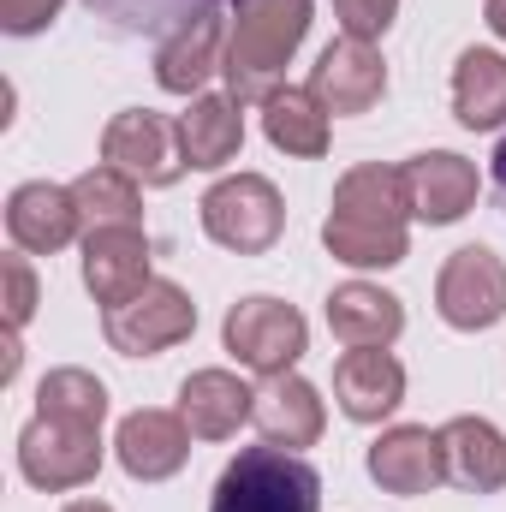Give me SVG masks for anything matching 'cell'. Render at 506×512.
Listing matches in <instances>:
<instances>
[{
  "label": "cell",
  "instance_id": "cell-1",
  "mask_svg": "<svg viewBox=\"0 0 506 512\" xmlns=\"http://www.w3.org/2000/svg\"><path fill=\"white\" fill-rule=\"evenodd\" d=\"M405 215H411L405 179L381 161H364L334 185L322 245L352 268H393V262H405Z\"/></svg>",
  "mask_w": 506,
  "mask_h": 512
},
{
  "label": "cell",
  "instance_id": "cell-2",
  "mask_svg": "<svg viewBox=\"0 0 506 512\" xmlns=\"http://www.w3.org/2000/svg\"><path fill=\"white\" fill-rule=\"evenodd\" d=\"M310 30V0H233V36H227V90L233 102H268L280 90V72L292 48Z\"/></svg>",
  "mask_w": 506,
  "mask_h": 512
},
{
  "label": "cell",
  "instance_id": "cell-3",
  "mask_svg": "<svg viewBox=\"0 0 506 512\" xmlns=\"http://www.w3.org/2000/svg\"><path fill=\"white\" fill-rule=\"evenodd\" d=\"M209 512H322V477L286 447H245L221 471Z\"/></svg>",
  "mask_w": 506,
  "mask_h": 512
},
{
  "label": "cell",
  "instance_id": "cell-4",
  "mask_svg": "<svg viewBox=\"0 0 506 512\" xmlns=\"http://www.w3.org/2000/svg\"><path fill=\"white\" fill-rule=\"evenodd\" d=\"M191 328H197V304H191L173 280H149L137 298L102 310V334H108V346L126 352V358H155V352L179 346Z\"/></svg>",
  "mask_w": 506,
  "mask_h": 512
},
{
  "label": "cell",
  "instance_id": "cell-5",
  "mask_svg": "<svg viewBox=\"0 0 506 512\" xmlns=\"http://www.w3.org/2000/svg\"><path fill=\"white\" fill-rule=\"evenodd\" d=\"M280 221H286L280 191H274L262 173L221 179V185L203 197V227H209V239L227 245V251H239V256L268 251V245L280 239Z\"/></svg>",
  "mask_w": 506,
  "mask_h": 512
},
{
  "label": "cell",
  "instance_id": "cell-6",
  "mask_svg": "<svg viewBox=\"0 0 506 512\" xmlns=\"http://www.w3.org/2000/svg\"><path fill=\"white\" fill-rule=\"evenodd\" d=\"M221 334H227V352L245 370H256V376H286L304 358V340H310L304 316L292 304H280V298H245V304H233Z\"/></svg>",
  "mask_w": 506,
  "mask_h": 512
},
{
  "label": "cell",
  "instance_id": "cell-7",
  "mask_svg": "<svg viewBox=\"0 0 506 512\" xmlns=\"http://www.w3.org/2000/svg\"><path fill=\"white\" fill-rule=\"evenodd\" d=\"M18 471L36 489H78V483H90L102 471V435L84 429V423L36 417L18 435Z\"/></svg>",
  "mask_w": 506,
  "mask_h": 512
},
{
  "label": "cell",
  "instance_id": "cell-8",
  "mask_svg": "<svg viewBox=\"0 0 506 512\" xmlns=\"http://www.w3.org/2000/svg\"><path fill=\"white\" fill-rule=\"evenodd\" d=\"M102 161L120 167L143 185H173L191 161H185V137H179V120L167 114H149V108H131L114 126L102 131Z\"/></svg>",
  "mask_w": 506,
  "mask_h": 512
},
{
  "label": "cell",
  "instance_id": "cell-9",
  "mask_svg": "<svg viewBox=\"0 0 506 512\" xmlns=\"http://www.w3.org/2000/svg\"><path fill=\"white\" fill-rule=\"evenodd\" d=\"M435 304L453 328L477 334V328H495L506 316V262L489 245H465V251L447 256L441 280H435Z\"/></svg>",
  "mask_w": 506,
  "mask_h": 512
},
{
  "label": "cell",
  "instance_id": "cell-10",
  "mask_svg": "<svg viewBox=\"0 0 506 512\" xmlns=\"http://www.w3.org/2000/svg\"><path fill=\"white\" fill-rule=\"evenodd\" d=\"M328 114H370L381 96H387V66L364 36H340L322 48L310 84H304Z\"/></svg>",
  "mask_w": 506,
  "mask_h": 512
},
{
  "label": "cell",
  "instance_id": "cell-11",
  "mask_svg": "<svg viewBox=\"0 0 506 512\" xmlns=\"http://www.w3.org/2000/svg\"><path fill=\"white\" fill-rule=\"evenodd\" d=\"M399 179H405L411 215L429 221V227H447V221H459V215L477 203V167H471L465 155H453V149L411 155V161L399 167Z\"/></svg>",
  "mask_w": 506,
  "mask_h": 512
},
{
  "label": "cell",
  "instance_id": "cell-12",
  "mask_svg": "<svg viewBox=\"0 0 506 512\" xmlns=\"http://www.w3.org/2000/svg\"><path fill=\"white\" fill-rule=\"evenodd\" d=\"M84 286L96 304H126L149 286V239L137 227H90L84 239Z\"/></svg>",
  "mask_w": 506,
  "mask_h": 512
},
{
  "label": "cell",
  "instance_id": "cell-13",
  "mask_svg": "<svg viewBox=\"0 0 506 512\" xmlns=\"http://www.w3.org/2000/svg\"><path fill=\"white\" fill-rule=\"evenodd\" d=\"M334 399L352 423H381L405 399V370L387 346H352L334 364Z\"/></svg>",
  "mask_w": 506,
  "mask_h": 512
},
{
  "label": "cell",
  "instance_id": "cell-14",
  "mask_svg": "<svg viewBox=\"0 0 506 512\" xmlns=\"http://www.w3.org/2000/svg\"><path fill=\"white\" fill-rule=\"evenodd\" d=\"M78 227H84V215H78V197L66 185H18L6 203V233L30 256L66 251L78 239Z\"/></svg>",
  "mask_w": 506,
  "mask_h": 512
},
{
  "label": "cell",
  "instance_id": "cell-15",
  "mask_svg": "<svg viewBox=\"0 0 506 512\" xmlns=\"http://www.w3.org/2000/svg\"><path fill=\"white\" fill-rule=\"evenodd\" d=\"M120 465H126L137 483H161L185 465L191 453V423L179 411H131L120 423V441H114Z\"/></svg>",
  "mask_w": 506,
  "mask_h": 512
},
{
  "label": "cell",
  "instance_id": "cell-16",
  "mask_svg": "<svg viewBox=\"0 0 506 512\" xmlns=\"http://www.w3.org/2000/svg\"><path fill=\"white\" fill-rule=\"evenodd\" d=\"M370 477H376L387 495H429L441 477H447V453H441V435L405 423V429H387L376 447H370Z\"/></svg>",
  "mask_w": 506,
  "mask_h": 512
},
{
  "label": "cell",
  "instance_id": "cell-17",
  "mask_svg": "<svg viewBox=\"0 0 506 512\" xmlns=\"http://www.w3.org/2000/svg\"><path fill=\"white\" fill-rule=\"evenodd\" d=\"M251 411H256V393L233 370H197V376H185V387H179V417L191 423L197 441L239 435V423H251Z\"/></svg>",
  "mask_w": 506,
  "mask_h": 512
},
{
  "label": "cell",
  "instance_id": "cell-18",
  "mask_svg": "<svg viewBox=\"0 0 506 512\" xmlns=\"http://www.w3.org/2000/svg\"><path fill=\"white\" fill-rule=\"evenodd\" d=\"M251 423L262 429L268 447H310L322 435V399H316V387L304 382V376H292V370L268 376V382L256 387Z\"/></svg>",
  "mask_w": 506,
  "mask_h": 512
},
{
  "label": "cell",
  "instance_id": "cell-19",
  "mask_svg": "<svg viewBox=\"0 0 506 512\" xmlns=\"http://www.w3.org/2000/svg\"><path fill=\"white\" fill-rule=\"evenodd\" d=\"M441 453H447V477L471 495H495L506 483V435L483 417H453L441 429Z\"/></svg>",
  "mask_w": 506,
  "mask_h": 512
},
{
  "label": "cell",
  "instance_id": "cell-20",
  "mask_svg": "<svg viewBox=\"0 0 506 512\" xmlns=\"http://www.w3.org/2000/svg\"><path fill=\"white\" fill-rule=\"evenodd\" d=\"M328 328L340 346H393L405 328V310L393 292H381L370 280H346L328 298Z\"/></svg>",
  "mask_w": 506,
  "mask_h": 512
},
{
  "label": "cell",
  "instance_id": "cell-21",
  "mask_svg": "<svg viewBox=\"0 0 506 512\" xmlns=\"http://www.w3.org/2000/svg\"><path fill=\"white\" fill-rule=\"evenodd\" d=\"M453 114L471 131L506 126V54L495 48H465L453 66Z\"/></svg>",
  "mask_w": 506,
  "mask_h": 512
},
{
  "label": "cell",
  "instance_id": "cell-22",
  "mask_svg": "<svg viewBox=\"0 0 506 512\" xmlns=\"http://www.w3.org/2000/svg\"><path fill=\"white\" fill-rule=\"evenodd\" d=\"M221 60H227V54H221V18L203 12V18H191L185 30H173V36L161 42V54H155V78H161V90L191 96V90H203V78H209Z\"/></svg>",
  "mask_w": 506,
  "mask_h": 512
},
{
  "label": "cell",
  "instance_id": "cell-23",
  "mask_svg": "<svg viewBox=\"0 0 506 512\" xmlns=\"http://www.w3.org/2000/svg\"><path fill=\"white\" fill-rule=\"evenodd\" d=\"M179 137H185L191 167H227L245 143V114H239L233 96H197L191 114L179 120Z\"/></svg>",
  "mask_w": 506,
  "mask_h": 512
},
{
  "label": "cell",
  "instance_id": "cell-24",
  "mask_svg": "<svg viewBox=\"0 0 506 512\" xmlns=\"http://www.w3.org/2000/svg\"><path fill=\"white\" fill-rule=\"evenodd\" d=\"M262 108H268L262 126H268L274 149H286V155H322L328 149V108L310 90H274Z\"/></svg>",
  "mask_w": 506,
  "mask_h": 512
},
{
  "label": "cell",
  "instance_id": "cell-25",
  "mask_svg": "<svg viewBox=\"0 0 506 512\" xmlns=\"http://www.w3.org/2000/svg\"><path fill=\"white\" fill-rule=\"evenodd\" d=\"M36 417L102 429V417H108V387L96 382L90 370H48L42 387H36Z\"/></svg>",
  "mask_w": 506,
  "mask_h": 512
},
{
  "label": "cell",
  "instance_id": "cell-26",
  "mask_svg": "<svg viewBox=\"0 0 506 512\" xmlns=\"http://www.w3.org/2000/svg\"><path fill=\"white\" fill-rule=\"evenodd\" d=\"M72 197H78V215H84V227H137V215H143V203H137V179L120 173V167H90L78 185H72Z\"/></svg>",
  "mask_w": 506,
  "mask_h": 512
},
{
  "label": "cell",
  "instance_id": "cell-27",
  "mask_svg": "<svg viewBox=\"0 0 506 512\" xmlns=\"http://www.w3.org/2000/svg\"><path fill=\"white\" fill-rule=\"evenodd\" d=\"M108 24H120V30H185L191 18H203L215 0H90Z\"/></svg>",
  "mask_w": 506,
  "mask_h": 512
},
{
  "label": "cell",
  "instance_id": "cell-28",
  "mask_svg": "<svg viewBox=\"0 0 506 512\" xmlns=\"http://www.w3.org/2000/svg\"><path fill=\"white\" fill-rule=\"evenodd\" d=\"M393 6H399V0H334V18L346 24V36L376 42L381 30L393 24Z\"/></svg>",
  "mask_w": 506,
  "mask_h": 512
},
{
  "label": "cell",
  "instance_id": "cell-29",
  "mask_svg": "<svg viewBox=\"0 0 506 512\" xmlns=\"http://www.w3.org/2000/svg\"><path fill=\"white\" fill-rule=\"evenodd\" d=\"M30 310H36L30 262H24V256H6V316H12V328H24V322H30Z\"/></svg>",
  "mask_w": 506,
  "mask_h": 512
},
{
  "label": "cell",
  "instance_id": "cell-30",
  "mask_svg": "<svg viewBox=\"0 0 506 512\" xmlns=\"http://www.w3.org/2000/svg\"><path fill=\"white\" fill-rule=\"evenodd\" d=\"M54 12H60V0H0V24L12 36H30L42 24H54Z\"/></svg>",
  "mask_w": 506,
  "mask_h": 512
},
{
  "label": "cell",
  "instance_id": "cell-31",
  "mask_svg": "<svg viewBox=\"0 0 506 512\" xmlns=\"http://www.w3.org/2000/svg\"><path fill=\"white\" fill-rule=\"evenodd\" d=\"M495 197H501V209H506V137H501V149H495Z\"/></svg>",
  "mask_w": 506,
  "mask_h": 512
},
{
  "label": "cell",
  "instance_id": "cell-32",
  "mask_svg": "<svg viewBox=\"0 0 506 512\" xmlns=\"http://www.w3.org/2000/svg\"><path fill=\"white\" fill-rule=\"evenodd\" d=\"M489 30L506 42V0H489Z\"/></svg>",
  "mask_w": 506,
  "mask_h": 512
},
{
  "label": "cell",
  "instance_id": "cell-33",
  "mask_svg": "<svg viewBox=\"0 0 506 512\" xmlns=\"http://www.w3.org/2000/svg\"><path fill=\"white\" fill-rule=\"evenodd\" d=\"M66 512H114V507H108V501H72Z\"/></svg>",
  "mask_w": 506,
  "mask_h": 512
}]
</instances>
